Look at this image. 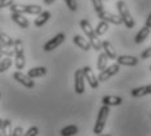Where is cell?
Returning a JSON list of instances; mask_svg holds the SVG:
<instances>
[{
	"label": "cell",
	"instance_id": "484cf974",
	"mask_svg": "<svg viewBox=\"0 0 151 136\" xmlns=\"http://www.w3.org/2000/svg\"><path fill=\"white\" fill-rule=\"evenodd\" d=\"M0 53H1L3 55H5V56H13L14 55V51H13V48H11L9 46H5V45H3L1 42H0Z\"/></svg>",
	"mask_w": 151,
	"mask_h": 136
},
{
	"label": "cell",
	"instance_id": "d4e9b609",
	"mask_svg": "<svg viewBox=\"0 0 151 136\" xmlns=\"http://www.w3.org/2000/svg\"><path fill=\"white\" fill-rule=\"evenodd\" d=\"M0 42H1L3 45H5V46H9V47H12L14 39H13V38H11V37L8 36V34L3 33V31L0 30Z\"/></svg>",
	"mask_w": 151,
	"mask_h": 136
},
{
	"label": "cell",
	"instance_id": "f1b7e54d",
	"mask_svg": "<svg viewBox=\"0 0 151 136\" xmlns=\"http://www.w3.org/2000/svg\"><path fill=\"white\" fill-rule=\"evenodd\" d=\"M38 132H40L38 127H37V126H32L27 132H24V135H22V136H37V135H38Z\"/></svg>",
	"mask_w": 151,
	"mask_h": 136
},
{
	"label": "cell",
	"instance_id": "8fae6325",
	"mask_svg": "<svg viewBox=\"0 0 151 136\" xmlns=\"http://www.w3.org/2000/svg\"><path fill=\"white\" fill-rule=\"evenodd\" d=\"M83 73H84V79L88 81L89 86H91L92 89H96L99 86V80H97V76L93 73V71H92V68L89 67V66H86V67L83 68Z\"/></svg>",
	"mask_w": 151,
	"mask_h": 136
},
{
	"label": "cell",
	"instance_id": "60d3db41",
	"mask_svg": "<svg viewBox=\"0 0 151 136\" xmlns=\"http://www.w3.org/2000/svg\"><path fill=\"white\" fill-rule=\"evenodd\" d=\"M150 69H151V66H150Z\"/></svg>",
	"mask_w": 151,
	"mask_h": 136
},
{
	"label": "cell",
	"instance_id": "d590c367",
	"mask_svg": "<svg viewBox=\"0 0 151 136\" xmlns=\"http://www.w3.org/2000/svg\"><path fill=\"white\" fill-rule=\"evenodd\" d=\"M54 1H55V0H43V3H45L46 5H50V4H53Z\"/></svg>",
	"mask_w": 151,
	"mask_h": 136
},
{
	"label": "cell",
	"instance_id": "f35d334b",
	"mask_svg": "<svg viewBox=\"0 0 151 136\" xmlns=\"http://www.w3.org/2000/svg\"><path fill=\"white\" fill-rule=\"evenodd\" d=\"M100 136H110V135H100Z\"/></svg>",
	"mask_w": 151,
	"mask_h": 136
},
{
	"label": "cell",
	"instance_id": "52a82bcc",
	"mask_svg": "<svg viewBox=\"0 0 151 136\" xmlns=\"http://www.w3.org/2000/svg\"><path fill=\"white\" fill-rule=\"evenodd\" d=\"M99 19L103 20V21H106L108 24H113V25H120L122 24V20L118 14H114V13H110L108 11H101V12L97 13Z\"/></svg>",
	"mask_w": 151,
	"mask_h": 136
},
{
	"label": "cell",
	"instance_id": "44dd1931",
	"mask_svg": "<svg viewBox=\"0 0 151 136\" xmlns=\"http://www.w3.org/2000/svg\"><path fill=\"white\" fill-rule=\"evenodd\" d=\"M108 29H109V24H108V22L100 20V22L97 24V26L95 28V33H96L97 36H104V34L108 31Z\"/></svg>",
	"mask_w": 151,
	"mask_h": 136
},
{
	"label": "cell",
	"instance_id": "ffe728a7",
	"mask_svg": "<svg viewBox=\"0 0 151 136\" xmlns=\"http://www.w3.org/2000/svg\"><path fill=\"white\" fill-rule=\"evenodd\" d=\"M78 132H79L78 126L71 124V126H67V127H65V128H62V131H60V136H74V135H76Z\"/></svg>",
	"mask_w": 151,
	"mask_h": 136
},
{
	"label": "cell",
	"instance_id": "ab89813d",
	"mask_svg": "<svg viewBox=\"0 0 151 136\" xmlns=\"http://www.w3.org/2000/svg\"><path fill=\"white\" fill-rule=\"evenodd\" d=\"M0 97H1V93H0Z\"/></svg>",
	"mask_w": 151,
	"mask_h": 136
},
{
	"label": "cell",
	"instance_id": "8d00e7d4",
	"mask_svg": "<svg viewBox=\"0 0 151 136\" xmlns=\"http://www.w3.org/2000/svg\"><path fill=\"white\" fill-rule=\"evenodd\" d=\"M0 136H3V119H0Z\"/></svg>",
	"mask_w": 151,
	"mask_h": 136
},
{
	"label": "cell",
	"instance_id": "d6a6232c",
	"mask_svg": "<svg viewBox=\"0 0 151 136\" xmlns=\"http://www.w3.org/2000/svg\"><path fill=\"white\" fill-rule=\"evenodd\" d=\"M141 58L142 59H149V58H151V46L149 48H146V50H143L141 53Z\"/></svg>",
	"mask_w": 151,
	"mask_h": 136
},
{
	"label": "cell",
	"instance_id": "f546056e",
	"mask_svg": "<svg viewBox=\"0 0 151 136\" xmlns=\"http://www.w3.org/2000/svg\"><path fill=\"white\" fill-rule=\"evenodd\" d=\"M65 3L68 7V9L72 11V12H75V11L78 9V1L76 0H65Z\"/></svg>",
	"mask_w": 151,
	"mask_h": 136
},
{
	"label": "cell",
	"instance_id": "5b68a950",
	"mask_svg": "<svg viewBox=\"0 0 151 136\" xmlns=\"http://www.w3.org/2000/svg\"><path fill=\"white\" fill-rule=\"evenodd\" d=\"M108 117H109V106L103 105L101 106V109L99 110L97 120H96L95 127H93V132L96 135H101V132L104 131V127H105V123H106Z\"/></svg>",
	"mask_w": 151,
	"mask_h": 136
},
{
	"label": "cell",
	"instance_id": "836d02e7",
	"mask_svg": "<svg viewBox=\"0 0 151 136\" xmlns=\"http://www.w3.org/2000/svg\"><path fill=\"white\" fill-rule=\"evenodd\" d=\"M145 26H147L149 29H151V13L149 14V17H147V20H146V24H145Z\"/></svg>",
	"mask_w": 151,
	"mask_h": 136
},
{
	"label": "cell",
	"instance_id": "4316f807",
	"mask_svg": "<svg viewBox=\"0 0 151 136\" xmlns=\"http://www.w3.org/2000/svg\"><path fill=\"white\" fill-rule=\"evenodd\" d=\"M132 95L134 98H139L146 95V86H139V88H135L132 90Z\"/></svg>",
	"mask_w": 151,
	"mask_h": 136
},
{
	"label": "cell",
	"instance_id": "e575fe53",
	"mask_svg": "<svg viewBox=\"0 0 151 136\" xmlns=\"http://www.w3.org/2000/svg\"><path fill=\"white\" fill-rule=\"evenodd\" d=\"M146 94H151V84L146 85Z\"/></svg>",
	"mask_w": 151,
	"mask_h": 136
},
{
	"label": "cell",
	"instance_id": "ba28073f",
	"mask_svg": "<svg viewBox=\"0 0 151 136\" xmlns=\"http://www.w3.org/2000/svg\"><path fill=\"white\" fill-rule=\"evenodd\" d=\"M65 38H66L65 33H59V34H57V36L53 37V38H51L50 41H47V42L45 43V46H43V50H45L46 53L55 50V48H57L58 46L60 45V43L65 41Z\"/></svg>",
	"mask_w": 151,
	"mask_h": 136
},
{
	"label": "cell",
	"instance_id": "3957f363",
	"mask_svg": "<svg viewBox=\"0 0 151 136\" xmlns=\"http://www.w3.org/2000/svg\"><path fill=\"white\" fill-rule=\"evenodd\" d=\"M13 51H14V66L17 69H22L25 67V54H24V45L22 41L19 38L14 39L13 42Z\"/></svg>",
	"mask_w": 151,
	"mask_h": 136
},
{
	"label": "cell",
	"instance_id": "8992f818",
	"mask_svg": "<svg viewBox=\"0 0 151 136\" xmlns=\"http://www.w3.org/2000/svg\"><path fill=\"white\" fill-rule=\"evenodd\" d=\"M118 71H120V66L116 63V64H112L109 66V67H106L105 69H103V71L100 72V75L97 76V80L99 83H103V81H106V80H109L112 76H114L116 73H118Z\"/></svg>",
	"mask_w": 151,
	"mask_h": 136
},
{
	"label": "cell",
	"instance_id": "e0dca14e",
	"mask_svg": "<svg viewBox=\"0 0 151 136\" xmlns=\"http://www.w3.org/2000/svg\"><path fill=\"white\" fill-rule=\"evenodd\" d=\"M101 46H103V50H104V53L106 54V56L109 58V59H116L117 58V54H116V50H114V47L112 46V43L108 42V41H104V42H101Z\"/></svg>",
	"mask_w": 151,
	"mask_h": 136
},
{
	"label": "cell",
	"instance_id": "cb8c5ba5",
	"mask_svg": "<svg viewBox=\"0 0 151 136\" xmlns=\"http://www.w3.org/2000/svg\"><path fill=\"white\" fill-rule=\"evenodd\" d=\"M3 136H12V123L9 119L3 120Z\"/></svg>",
	"mask_w": 151,
	"mask_h": 136
},
{
	"label": "cell",
	"instance_id": "30bf717a",
	"mask_svg": "<svg viewBox=\"0 0 151 136\" xmlns=\"http://www.w3.org/2000/svg\"><path fill=\"white\" fill-rule=\"evenodd\" d=\"M74 79H75V92L78 94H83L84 93V73H83V68L82 69H76L74 75Z\"/></svg>",
	"mask_w": 151,
	"mask_h": 136
},
{
	"label": "cell",
	"instance_id": "74e56055",
	"mask_svg": "<svg viewBox=\"0 0 151 136\" xmlns=\"http://www.w3.org/2000/svg\"><path fill=\"white\" fill-rule=\"evenodd\" d=\"M1 58H3V54H1V53H0V59H1Z\"/></svg>",
	"mask_w": 151,
	"mask_h": 136
},
{
	"label": "cell",
	"instance_id": "4dcf8cb0",
	"mask_svg": "<svg viewBox=\"0 0 151 136\" xmlns=\"http://www.w3.org/2000/svg\"><path fill=\"white\" fill-rule=\"evenodd\" d=\"M24 135V130H22V127L17 126L16 128L12 130V136H22Z\"/></svg>",
	"mask_w": 151,
	"mask_h": 136
},
{
	"label": "cell",
	"instance_id": "9c48e42d",
	"mask_svg": "<svg viewBox=\"0 0 151 136\" xmlns=\"http://www.w3.org/2000/svg\"><path fill=\"white\" fill-rule=\"evenodd\" d=\"M13 79L16 80L17 83H20V84H21V85H24L25 88H28V89L34 88V81L30 79V77L28 76V75L22 73L21 71H17V72H14V73H13Z\"/></svg>",
	"mask_w": 151,
	"mask_h": 136
},
{
	"label": "cell",
	"instance_id": "7402d4cb",
	"mask_svg": "<svg viewBox=\"0 0 151 136\" xmlns=\"http://www.w3.org/2000/svg\"><path fill=\"white\" fill-rule=\"evenodd\" d=\"M108 60H109V58L106 56L105 53H100V55H99V58H97V69L100 72L106 68V63H108Z\"/></svg>",
	"mask_w": 151,
	"mask_h": 136
},
{
	"label": "cell",
	"instance_id": "7c38bea8",
	"mask_svg": "<svg viewBox=\"0 0 151 136\" xmlns=\"http://www.w3.org/2000/svg\"><path fill=\"white\" fill-rule=\"evenodd\" d=\"M118 66H126V67H134L138 64V58L132 56V55H121L116 58Z\"/></svg>",
	"mask_w": 151,
	"mask_h": 136
},
{
	"label": "cell",
	"instance_id": "83f0119b",
	"mask_svg": "<svg viewBox=\"0 0 151 136\" xmlns=\"http://www.w3.org/2000/svg\"><path fill=\"white\" fill-rule=\"evenodd\" d=\"M92 5H93V9L96 11V13L104 11V5H103V0H91Z\"/></svg>",
	"mask_w": 151,
	"mask_h": 136
},
{
	"label": "cell",
	"instance_id": "4fadbf2b",
	"mask_svg": "<svg viewBox=\"0 0 151 136\" xmlns=\"http://www.w3.org/2000/svg\"><path fill=\"white\" fill-rule=\"evenodd\" d=\"M11 19H12V21L14 22V24H17L20 28H22V29H28L29 24H30L29 20L27 19V17H24V14H21V13H12Z\"/></svg>",
	"mask_w": 151,
	"mask_h": 136
},
{
	"label": "cell",
	"instance_id": "d6986e66",
	"mask_svg": "<svg viewBox=\"0 0 151 136\" xmlns=\"http://www.w3.org/2000/svg\"><path fill=\"white\" fill-rule=\"evenodd\" d=\"M74 43L78 46V47L82 48L83 51H89V50H91V45H89V42H87L83 37L79 36V34L74 37Z\"/></svg>",
	"mask_w": 151,
	"mask_h": 136
},
{
	"label": "cell",
	"instance_id": "1f68e13d",
	"mask_svg": "<svg viewBox=\"0 0 151 136\" xmlns=\"http://www.w3.org/2000/svg\"><path fill=\"white\" fill-rule=\"evenodd\" d=\"M13 0H0V9L1 8H7V7H11L13 4Z\"/></svg>",
	"mask_w": 151,
	"mask_h": 136
},
{
	"label": "cell",
	"instance_id": "ac0fdd59",
	"mask_svg": "<svg viewBox=\"0 0 151 136\" xmlns=\"http://www.w3.org/2000/svg\"><path fill=\"white\" fill-rule=\"evenodd\" d=\"M47 73V68L46 67H34L28 71V76L30 79H36V77H42Z\"/></svg>",
	"mask_w": 151,
	"mask_h": 136
},
{
	"label": "cell",
	"instance_id": "2e32d148",
	"mask_svg": "<svg viewBox=\"0 0 151 136\" xmlns=\"http://www.w3.org/2000/svg\"><path fill=\"white\" fill-rule=\"evenodd\" d=\"M150 31H151V29H149L147 26H143L137 33V36L134 37V42L137 43V45H139V43H143L147 39V37L150 36Z\"/></svg>",
	"mask_w": 151,
	"mask_h": 136
},
{
	"label": "cell",
	"instance_id": "603a6c76",
	"mask_svg": "<svg viewBox=\"0 0 151 136\" xmlns=\"http://www.w3.org/2000/svg\"><path fill=\"white\" fill-rule=\"evenodd\" d=\"M12 66V59L9 56H5L4 59L0 60V73L5 72L7 69H9V67Z\"/></svg>",
	"mask_w": 151,
	"mask_h": 136
},
{
	"label": "cell",
	"instance_id": "5bb4252c",
	"mask_svg": "<svg viewBox=\"0 0 151 136\" xmlns=\"http://www.w3.org/2000/svg\"><path fill=\"white\" fill-rule=\"evenodd\" d=\"M101 102H103V105L106 106H120L122 105L124 100L118 95H105V97H103Z\"/></svg>",
	"mask_w": 151,
	"mask_h": 136
},
{
	"label": "cell",
	"instance_id": "9a60e30c",
	"mask_svg": "<svg viewBox=\"0 0 151 136\" xmlns=\"http://www.w3.org/2000/svg\"><path fill=\"white\" fill-rule=\"evenodd\" d=\"M50 17H51V13L49 12V11H45V12L42 11V12L38 14V17L34 20V25H36L37 28H42L43 25L50 20Z\"/></svg>",
	"mask_w": 151,
	"mask_h": 136
},
{
	"label": "cell",
	"instance_id": "7a4b0ae2",
	"mask_svg": "<svg viewBox=\"0 0 151 136\" xmlns=\"http://www.w3.org/2000/svg\"><path fill=\"white\" fill-rule=\"evenodd\" d=\"M116 5H117L118 16H120L121 20H122V24H124L127 29H133V28L135 26V21H134V19H133V16L130 14L129 9H127L126 3L122 1V0H118Z\"/></svg>",
	"mask_w": 151,
	"mask_h": 136
},
{
	"label": "cell",
	"instance_id": "6da1fadb",
	"mask_svg": "<svg viewBox=\"0 0 151 136\" xmlns=\"http://www.w3.org/2000/svg\"><path fill=\"white\" fill-rule=\"evenodd\" d=\"M80 28H82L83 33L87 36V38L89 39V45H91V48L96 51H101L103 46H101V41L99 39V36L95 33V29L92 28L91 22L88 20H82L80 21Z\"/></svg>",
	"mask_w": 151,
	"mask_h": 136
},
{
	"label": "cell",
	"instance_id": "277c9868",
	"mask_svg": "<svg viewBox=\"0 0 151 136\" xmlns=\"http://www.w3.org/2000/svg\"><path fill=\"white\" fill-rule=\"evenodd\" d=\"M11 12L12 13H21V14H40L42 12V8L40 5L36 4H29V5H24V4H16L13 3L12 5L9 7Z\"/></svg>",
	"mask_w": 151,
	"mask_h": 136
}]
</instances>
